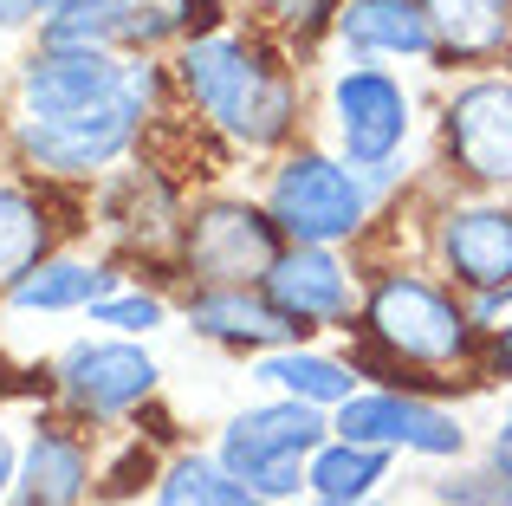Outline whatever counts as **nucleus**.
I'll list each match as a JSON object with an SVG mask.
<instances>
[{
	"mask_svg": "<svg viewBox=\"0 0 512 506\" xmlns=\"http://www.w3.org/2000/svg\"><path fill=\"white\" fill-rule=\"evenodd\" d=\"M175 91L240 150H273L299 124V78L240 33H188L175 46Z\"/></svg>",
	"mask_w": 512,
	"mask_h": 506,
	"instance_id": "nucleus-1",
	"label": "nucleus"
},
{
	"mask_svg": "<svg viewBox=\"0 0 512 506\" xmlns=\"http://www.w3.org/2000/svg\"><path fill=\"white\" fill-rule=\"evenodd\" d=\"M363 338L389 357L396 370H454L474 364L480 325L448 286L422 273H376L363 292Z\"/></svg>",
	"mask_w": 512,
	"mask_h": 506,
	"instance_id": "nucleus-2",
	"label": "nucleus"
},
{
	"mask_svg": "<svg viewBox=\"0 0 512 506\" xmlns=\"http://www.w3.org/2000/svg\"><path fill=\"white\" fill-rule=\"evenodd\" d=\"M156 91H163V72H156V65H130L117 98L65 111V117H20V124H13V150L26 156V169L59 176V182L104 176L111 163H124V156L137 150Z\"/></svg>",
	"mask_w": 512,
	"mask_h": 506,
	"instance_id": "nucleus-3",
	"label": "nucleus"
},
{
	"mask_svg": "<svg viewBox=\"0 0 512 506\" xmlns=\"http://www.w3.org/2000/svg\"><path fill=\"white\" fill-rule=\"evenodd\" d=\"M331 442V416L318 403H299V396H279V403L240 409L234 422L221 429V468L240 474L266 506L273 500H299L312 494L305 487V461Z\"/></svg>",
	"mask_w": 512,
	"mask_h": 506,
	"instance_id": "nucleus-4",
	"label": "nucleus"
},
{
	"mask_svg": "<svg viewBox=\"0 0 512 506\" xmlns=\"http://www.w3.org/2000/svg\"><path fill=\"white\" fill-rule=\"evenodd\" d=\"M266 215L299 247L357 241L363 221H370V182H363V169H350L344 156L292 150L286 163L273 169V182H266Z\"/></svg>",
	"mask_w": 512,
	"mask_h": 506,
	"instance_id": "nucleus-5",
	"label": "nucleus"
},
{
	"mask_svg": "<svg viewBox=\"0 0 512 506\" xmlns=\"http://www.w3.org/2000/svg\"><path fill=\"white\" fill-rule=\"evenodd\" d=\"M175 241H182L188 279H201V286H260L273 273V260L286 253L279 221L253 202H234V195H214V202L188 208Z\"/></svg>",
	"mask_w": 512,
	"mask_h": 506,
	"instance_id": "nucleus-6",
	"label": "nucleus"
},
{
	"mask_svg": "<svg viewBox=\"0 0 512 506\" xmlns=\"http://www.w3.org/2000/svg\"><path fill=\"white\" fill-rule=\"evenodd\" d=\"M441 150L461 182L512 195V78H467L441 104Z\"/></svg>",
	"mask_w": 512,
	"mask_h": 506,
	"instance_id": "nucleus-7",
	"label": "nucleus"
},
{
	"mask_svg": "<svg viewBox=\"0 0 512 506\" xmlns=\"http://www.w3.org/2000/svg\"><path fill=\"white\" fill-rule=\"evenodd\" d=\"M331 435L344 442H370V448H389V455H428V461H461L467 455V429L435 409L428 396H409V390H357L350 403L331 409Z\"/></svg>",
	"mask_w": 512,
	"mask_h": 506,
	"instance_id": "nucleus-8",
	"label": "nucleus"
},
{
	"mask_svg": "<svg viewBox=\"0 0 512 506\" xmlns=\"http://www.w3.org/2000/svg\"><path fill=\"white\" fill-rule=\"evenodd\" d=\"M331 130L350 169H383L409 143V91L383 65H350L331 78Z\"/></svg>",
	"mask_w": 512,
	"mask_h": 506,
	"instance_id": "nucleus-9",
	"label": "nucleus"
},
{
	"mask_svg": "<svg viewBox=\"0 0 512 506\" xmlns=\"http://www.w3.org/2000/svg\"><path fill=\"white\" fill-rule=\"evenodd\" d=\"M156 377H163L156 357L143 351V344H124V338H85V344H72V351L59 357V370H52L59 396L91 422L137 409L143 396L156 390Z\"/></svg>",
	"mask_w": 512,
	"mask_h": 506,
	"instance_id": "nucleus-10",
	"label": "nucleus"
},
{
	"mask_svg": "<svg viewBox=\"0 0 512 506\" xmlns=\"http://www.w3.org/2000/svg\"><path fill=\"white\" fill-rule=\"evenodd\" d=\"M130 78V65L104 46H39L20 65V117H65L85 111V104L117 98Z\"/></svg>",
	"mask_w": 512,
	"mask_h": 506,
	"instance_id": "nucleus-11",
	"label": "nucleus"
},
{
	"mask_svg": "<svg viewBox=\"0 0 512 506\" xmlns=\"http://www.w3.org/2000/svg\"><path fill=\"white\" fill-rule=\"evenodd\" d=\"M435 260L461 292L512 286V208L506 202H454L435 215Z\"/></svg>",
	"mask_w": 512,
	"mask_h": 506,
	"instance_id": "nucleus-12",
	"label": "nucleus"
},
{
	"mask_svg": "<svg viewBox=\"0 0 512 506\" xmlns=\"http://www.w3.org/2000/svg\"><path fill=\"white\" fill-rule=\"evenodd\" d=\"M260 292L305 331L312 325H344L350 331V312H357V279H350V266L331 247L286 241V253L273 260V273L260 279Z\"/></svg>",
	"mask_w": 512,
	"mask_h": 506,
	"instance_id": "nucleus-13",
	"label": "nucleus"
},
{
	"mask_svg": "<svg viewBox=\"0 0 512 506\" xmlns=\"http://www.w3.org/2000/svg\"><path fill=\"white\" fill-rule=\"evenodd\" d=\"M188 325L201 338L227 344V351H253V357L305 338V325H292L260 286H195L188 292Z\"/></svg>",
	"mask_w": 512,
	"mask_h": 506,
	"instance_id": "nucleus-14",
	"label": "nucleus"
},
{
	"mask_svg": "<svg viewBox=\"0 0 512 506\" xmlns=\"http://www.w3.org/2000/svg\"><path fill=\"white\" fill-rule=\"evenodd\" d=\"M331 33L357 59H435V26L422 0H338Z\"/></svg>",
	"mask_w": 512,
	"mask_h": 506,
	"instance_id": "nucleus-15",
	"label": "nucleus"
},
{
	"mask_svg": "<svg viewBox=\"0 0 512 506\" xmlns=\"http://www.w3.org/2000/svg\"><path fill=\"white\" fill-rule=\"evenodd\" d=\"M435 65H493L512 46V0H422Z\"/></svg>",
	"mask_w": 512,
	"mask_h": 506,
	"instance_id": "nucleus-16",
	"label": "nucleus"
},
{
	"mask_svg": "<svg viewBox=\"0 0 512 506\" xmlns=\"http://www.w3.org/2000/svg\"><path fill=\"white\" fill-rule=\"evenodd\" d=\"M91 494V455L78 435L65 429H39L33 448H26L20 474H13L7 506H78Z\"/></svg>",
	"mask_w": 512,
	"mask_h": 506,
	"instance_id": "nucleus-17",
	"label": "nucleus"
},
{
	"mask_svg": "<svg viewBox=\"0 0 512 506\" xmlns=\"http://www.w3.org/2000/svg\"><path fill=\"white\" fill-rule=\"evenodd\" d=\"M104 292H117V266L78 260V253H46L33 273H20L7 286V299L20 312H91Z\"/></svg>",
	"mask_w": 512,
	"mask_h": 506,
	"instance_id": "nucleus-18",
	"label": "nucleus"
},
{
	"mask_svg": "<svg viewBox=\"0 0 512 506\" xmlns=\"http://www.w3.org/2000/svg\"><path fill=\"white\" fill-rule=\"evenodd\" d=\"M253 377L279 396H299V403H318V409H338L357 396V370L338 364L325 351H305V344H279V351H260L253 357Z\"/></svg>",
	"mask_w": 512,
	"mask_h": 506,
	"instance_id": "nucleus-19",
	"label": "nucleus"
},
{
	"mask_svg": "<svg viewBox=\"0 0 512 506\" xmlns=\"http://www.w3.org/2000/svg\"><path fill=\"white\" fill-rule=\"evenodd\" d=\"M383 481H389V448L344 442V435H331V442L305 461V487H312V500H376Z\"/></svg>",
	"mask_w": 512,
	"mask_h": 506,
	"instance_id": "nucleus-20",
	"label": "nucleus"
},
{
	"mask_svg": "<svg viewBox=\"0 0 512 506\" xmlns=\"http://www.w3.org/2000/svg\"><path fill=\"white\" fill-rule=\"evenodd\" d=\"M46 253H52L46 202H39L33 189H20V182H0V292H7L20 273H33Z\"/></svg>",
	"mask_w": 512,
	"mask_h": 506,
	"instance_id": "nucleus-21",
	"label": "nucleus"
},
{
	"mask_svg": "<svg viewBox=\"0 0 512 506\" xmlns=\"http://www.w3.org/2000/svg\"><path fill=\"white\" fill-rule=\"evenodd\" d=\"M156 506H266L240 474L221 468V455H175L156 481Z\"/></svg>",
	"mask_w": 512,
	"mask_h": 506,
	"instance_id": "nucleus-22",
	"label": "nucleus"
},
{
	"mask_svg": "<svg viewBox=\"0 0 512 506\" xmlns=\"http://www.w3.org/2000/svg\"><path fill=\"white\" fill-rule=\"evenodd\" d=\"M39 46H124V7L117 0H46L39 7Z\"/></svg>",
	"mask_w": 512,
	"mask_h": 506,
	"instance_id": "nucleus-23",
	"label": "nucleus"
},
{
	"mask_svg": "<svg viewBox=\"0 0 512 506\" xmlns=\"http://www.w3.org/2000/svg\"><path fill=\"white\" fill-rule=\"evenodd\" d=\"M117 7H124V46L150 52V46H169V39L195 33L201 0H117Z\"/></svg>",
	"mask_w": 512,
	"mask_h": 506,
	"instance_id": "nucleus-24",
	"label": "nucleus"
},
{
	"mask_svg": "<svg viewBox=\"0 0 512 506\" xmlns=\"http://www.w3.org/2000/svg\"><path fill=\"white\" fill-rule=\"evenodd\" d=\"M435 500L441 506H512V468L487 461V468L448 474V481H435Z\"/></svg>",
	"mask_w": 512,
	"mask_h": 506,
	"instance_id": "nucleus-25",
	"label": "nucleus"
},
{
	"mask_svg": "<svg viewBox=\"0 0 512 506\" xmlns=\"http://www.w3.org/2000/svg\"><path fill=\"white\" fill-rule=\"evenodd\" d=\"M169 318V305L156 299V292H104L98 305H91V325H111L124 331V338H143V331H156Z\"/></svg>",
	"mask_w": 512,
	"mask_h": 506,
	"instance_id": "nucleus-26",
	"label": "nucleus"
},
{
	"mask_svg": "<svg viewBox=\"0 0 512 506\" xmlns=\"http://www.w3.org/2000/svg\"><path fill=\"white\" fill-rule=\"evenodd\" d=\"M260 13L273 26H286V33H299V39H318L338 20V0H260Z\"/></svg>",
	"mask_w": 512,
	"mask_h": 506,
	"instance_id": "nucleus-27",
	"label": "nucleus"
},
{
	"mask_svg": "<svg viewBox=\"0 0 512 506\" xmlns=\"http://www.w3.org/2000/svg\"><path fill=\"white\" fill-rule=\"evenodd\" d=\"M39 7H46V0H0V33H20V26H33Z\"/></svg>",
	"mask_w": 512,
	"mask_h": 506,
	"instance_id": "nucleus-28",
	"label": "nucleus"
},
{
	"mask_svg": "<svg viewBox=\"0 0 512 506\" xmlns=\"http://www.w3.org/2000/svg\"><path fill=\"white\" fill-rule=\"evenodd\" d=\"M487 370H500V377H512V318L500 331H493V344H487Z\"/></svg>",
	"mask_w": 512,
	"mask_h": 506,
	"instance_id": "nucleus-29",
	"label": "nucleus"
},
{
	"mask_svg": "<svg viewBox=\"0 0 512 506\" xmlns=\"http://www.w3.org/2000/svg\"><path fill=\"white\" fill-rule=\"evenodd\" d=\"M13 474H20V461H13V442L0 435V506H7V494H13Z\"/></svg>",
	"mask_w": 512,
	"mask_h": 506,
	"instance_id": "nucleus-30",
	"label": "nucleus"
},
{
	"mask_svg": "<svg viewBox=\"0 0 512 506\" xmlns=\"http://www.w3.org/2000/svg\"><path fill=\"white\" fill-rule=\"evenodd\" d=\"M493 461H506V468H512V409L500 416V429H493Z\"/></svg>",
	"mask_w": 512,
	"mask_h": 506,
	"instance_id": "nucleus-31",
	"label": "nucleus"
},
{
	"mask_svg": "<svg viewBox=\"0 0 512 506\" xmlns=\"http://www.w3.org/2000/svg\"><path fill=\"white\" fill-rule=\"evenodd\" d=\"M312 506H376V500H312Z\"/></svg>",
	"mask_w": 512,
	"mask_h": 506,
	"instance_id": "nucleus-32",
	"label": "nucleus"
}]
</instances>
